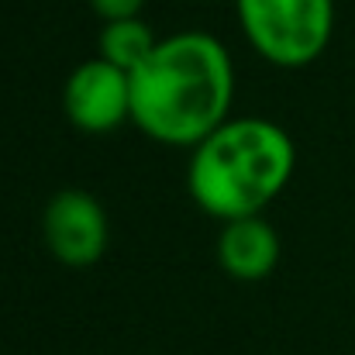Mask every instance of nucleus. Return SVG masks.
<instances>
[{
  "label": "nucleus",
  "instance_id": "423d86ee",
  "mask_svg": "<svg viewBox=\"0 0 355 355\" xmlns=\"http://www.w3.org/2000/svg\"><path fill=\"white\" fill-rule=\"evenodd\" d=\"M214 255H218V266L232 279H238V283H259V279L276 272V266L283 259V241H279L276 228L262 214L238 218V221L221 225Z\"/></svg>",
  "mask_w": 355,
  "mask_h": 355
},
{
  "label": "nucleus",
  "instance_id": "0eeeda50",
  "mask_svg": "<svg viewBox=\"0 0 355 355\" xmlns=\"http://www.w3.org/2000/svg\"><path fill=\"white\" fill-rule=\"evenodd\" d=\"M159 45L155 31L148 28V21L141 17H124V21H107L101 28V38H97V55L111 66H118L124 73H135L148 52Z\"/></svg>",
  "mask_w": 355,
  "mask_h": 355
},
{
  "label": "nucleus",
  "instance_id": "39448f33",
  "mask_svg": "<svg viewBox=\"0 0 355 355\" xmlns=\"http://www.w3.org/2000/svg\"><path fill=\"white\" fill-rule=\"evenodd\" d=\"M62 111L83 135H107L131 121V73L97 59L80 62L62 83Z\"/></svg>",
  "mask_w": 355,
  "mask_h": 355
},
{
  "label": "nucleus",
  "instance_id": "f03ea898",
  "mask_svg": "<svg viewBox=\"0 0 355 355\" xmlns=\"http://www.w3.org/2000/svg\"><path fill=\"white\" fill-rule=\"evenodd\" d=\"M297 145L283 124L259 114L228 118L187 162V193L214 221L262 214L293 180Z\"/></svg>",
  "mask_w": 355,
  "mask_h": 355
},
{
  "label": "nucleus",
  "instance_id": "20e7f679",
  "mask_svg": "<svg viewBox=\"0 0 355 355\" xmlns=\"http://www.w3.org/2000/svg\"><path fill=\"white\" fill-rule=\"evenodd\" d=\"M42 238L55 262L87 269L104 259L111 245V221L90 190H59L42 211Z\"/></svg>",
  "mask_w": 355,
  "mask_h": 355
},
{
  "label": "nucleus",
  "instance_id": "6e6552de",
  "mask_svg": "<svg viewBox=\"0 0 355 355\" xmlns=\"http://www.w3.org/2000/svg\"><path fill=\"white\" fill-rule=\"evenodd\" d=\"M90 10L107 24V21H124V17H141L145 0H90Z\"/></svg>",
  "mask_w": 355,
  "mask_h": 355
},
{
  "label": "nucleus",
  "instance_id": "7ed1b4c3",
  "mask_svg": "<svg viewBox=\"0 0 355 355\" xmlns=\"http://www.w3.org/2000/svg\"><path fill=\"white\" fill-rule=\"evenodd\" d=\"M235 17L248 49L276 69H307L331 38L335 0H235Z\"/></svg>",
  "mask_w": 355,
  "mask_h": 355
},
{
  "label": "nucleus",
  "instance_id": "f257e3e1",
  "mask_svg": "<svg viewBox=\"0 0 355 355\" xmlns=\"http://www.w3.org/2000/svg\"><path fill=\"white\" fill-rule=\"evenodd\" d=\"M235 107V59L200 28L159 38L131 73V124L169 148H197Z\"/></svg>",
  "mask_w": 355,
  "mask_h": 355
}]
</instances>
